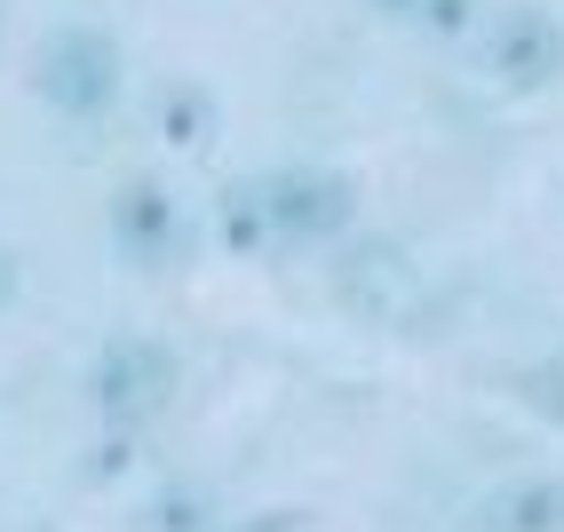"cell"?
Segmentation results:
<instances>
[{
	"mask_svg": "<svg viewBox=\"0 0 564 532\" xmlns=\"http://www.w3.org/2000/svg\"><path fill=\"white\" fill-rule=\"evenodd\" d=\"M358 192L334 167H271L247 175L215 199V239L231 254H286V247H318L334 231H350Z\"/></svg>",
	"mask_w": 564,
	"mask_h": 532,
	"instance_id": "6da1fadb",
	"label": "cell"
},
{
	"mask_svg": "<svg viewBox=\"0 0 564 532\" xmlns=\"http://www.w3.org/2000/svg\"><path fill=\"white\" fill-rule=\"evenodd\" d=\"M334 302L373 318V326H413L430 302V271L398 239H358V247L334 254Z\"/></svg>",
	"mask_w": 564,
	"mask_h": 532,
	"instance_id": "7a4b0ae2",
	"label": "cell"
},
{
	"mask_svg": "<svg viewBox=\"0 0 564 532\" xmlns=\"http://www.w3.org/2000/svg\"><path fill=\"white\" fill-rule=\"evenodd\" d=\"M167 398H175V358L160 350V341L128 334V341H104V350L88 358V405L104 413V422L135 430V422H152Z\"/></svg>",
	"mask_w": 564,
	"mask_h": 532,
	"instance_id": "3957f363",
	"label": "cell"
},
{
	"mask_svg": "<svg viewBox=\"0 0 564 532\" xmlns=\"http://www.w3.org/2000/svg\"><path fill=\"white\" fill-rule=\"evenodd\" d=\"M32 88L41 104H56L64 120H96V111L120 104V48L104 32H56L32 64Z\"/></svg>",
	"mask_w": 564,
	"mask_h": 532,
	"instance_id": "277c9868",
	"label": "cell"
},
{
	"mask_svg": "<svg viewBox=\"0 0 564 532\" xmlns=\"http://www.w3.org/2000/svg\"><path fill=\"white\" fill-rule=\"evenodd\" d=\"M111 247H120L135 271H175L192 254V215L167 183H120L111 192Z\"/></svg>",
	"mask_w": 564,
	"mask_h": 532,
	"instance_id": "5b68a950",
	"label": "cell"
},
{
	"mask_svg": "<svg viewBox=\"0 0 564 532\" xmlns=\"http://www.w3.org/2000/svg\"><path fill=\"white\" fill-rule=\"evenodd\" d=\"M477 48H485V72H494L501 88H517V96L564 80V24L549 9H501L477 32Z\"/></svg>",
	"mask_w": 564,
	"mask_h": 532,
	"instance_id": "8992f818",
	"label": "cell"
},
{
	"mask_svg": "<svg viewBox=\"0 0 564 532\" xmlns=\"http://www.w3.org/2000/svg\"><path fill=\"white\" fill-rule=\"evenodd\" d=\"M477 532H564V477H517L485 492Z\"/></svg>",
	"mask_w": 564,
	"mask_h": 532,
	"instance_id": "52a82bcc",
	"label": "cell"
},
{
	"mask_svg": "<svg viewBox=\"0 0 564 532\" xmlns=\"http://www.w3.org/2000/svg\"><path fill=\"white\" fill-rule=\"evenodd\" d=\"M152 128L175 143V151H207L215 143V96L199 80H160L152 88Z\"/></svg>",
	"mask_w": 564,
	"mask_h": 532,
	"instance_id": "ba28073f",
	"label": "cell"
},
{
	"mask_svg": "<svg viewBox=\"0 0 564 532\" xmlns=\"http://www.w3.org/2000/svg\"><path fill=\"white\" fill-rule=\"evenodd\" d=\"M143 532H215V501L199 485H167L152 509H143Z\"/></svg>",
	"mask_w": 564,
	"mask_h": 532,
	"instance_id": "9c48e42d",
	"label": "cell"
},
{
	"mask_svg": "<svg viewBox=\"0 0 564 532\" xmlns=\"http://www.w3.org/2000/svg\"><path fill=\"white\" fill-rule=\"evenodd\" d=\"M517 398H524V413H541V422L564 430V350H549V358H533V366H517Z\"/></svg>",
	"mask_w": 564,
	"mask_h": 532,
	"instance_id": "30bf717a",
	"label": "cell"
},
{
	"mask_svg": "<svg viewBox=\"0 0 564 532\" xmlns=\"http://www.w3.org/2000/svg\"><path fill=\"white\" fill-rule=\"evenodd\" d=\"M422 32H437V41H462V32L477 24V0H422V17H413Z\"/></svg>",
	"mask_w": 564,
	"mask_h": 532,
	"instance_id": "8fae6325",
	"label": "cell"
},
{
	"mask_svg": "<svg viewBox=\"0 0 564 532\" xmlns=\"http://www.w3.org/2000/svg\"><path fill=\"white\" fill-rule=\"evenodd\" d=\"M128 462H135V437L120 430V437H104V445H88V477L104 485V477H128Z\"/></svg>",
	"mask_w": 564,
	"mask_h": 532,
	"instance_id": "7c38bea8",
	"label": "cell"
},
{
	"mask_svg": "<svg viewBox=\"0 0 564 532\" xmlns=\"http://www.w3.org/2000/svg\"><path fill=\"white\" fill-rule=\"evenodd\" d=\"M303 517H286V509H262V517H247V524H231V532H294Z\"/></svg>",
	"mask_w": 564,
	"mask_h": 532,
	"instance_id": "4fadbf2b",
	"label": "cell"
},
{
	"mask_svg": "<svg viewBox=\"0 0 564 532\" xmlns=\"http://www.w3.org/2000/svg\"><path fill=\"white\" fill-rule=\"evenodd\" d=\"M17 286H24V271H17V254L0 247V311H9V302H17Z\"/></svg>",
	"mask_w": 564,
	"mask_h": 532,
	"instance_id": "5bb4252c",
	"label": "cell"
},
{
	"mask_svg": "<svg viewBox=\"0 0 564 532\" xmlns=\"http://www.w3.org/2000/svg\"><path fill=\"white\" fill-rule=\"evenodd\" d=\"M373 9H390V17H405V24H413V17H422V0H373Z\"/></svg>",
	"mask_w": 564,
	"mask_h": 532,
	"instance_id": "9a60e30c",
	"label": "cell"
}]
</instances>
